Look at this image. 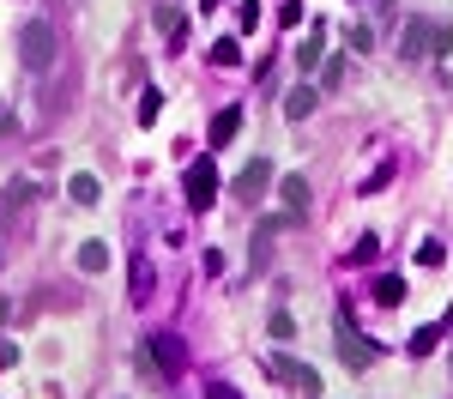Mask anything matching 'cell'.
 Returning <instances> with one entry per match:
<instances>
[{
	"instance_id": "obj_21",
	"label": "cell",
	"mask_w": 453,
	"mask_h": 399,
	"mask_svg": "<svg viewBox=\"0 0 453 399\" xmlns=\"http://www.w3.org/2000/svg\"><path fill=\"white\" fill-rule=\"evenodd\" d=\"M157 104H164L157 91H145V97H140V127H151V121H157Z\"/></svg>"
},
{
	"instance_id": "obj_19",
	"label": "cell",
	"mask_w": 453,
	"mask_h": 399,
	"mask_svg": "<svg viewBox=\"0 0 453 399\" xmlns=\"http://www.w3.org/2000/svg\"><path fill=\"white\" fill-rule=\"evenodd\" d=\"M375 303H387V309H393V303H405V279H393V272H387L381 285H375Z\"/></svg>"
},
{
	"instance_id": "obj_7",
	"label": "cell",
	"mask_w": 453,
	"mask_h": 399,
	"mask_svg": "<svg viewBox=\"0 0 453 399\" xmlns=\"http://www.w3.org/2000/svg\"><path fill=\"white\" fill-rule=\"evenodd\" d=\"M320 61H326V19H314L309 36L296 42V67L303 73H320Z\"/></svg>"
},
{
	"instance_id": "obj_3",
	"label": "cell",
	"mask_w": 453,
	"mask_h": 399,
	"mask_svg": "<svg viewBox=\"0 0 453 399\" xmlns=\"http://www.w3.org/2000/svg\"><path fill=\"white\" fill-rule=\"evenodd\" d=\"M333 339H339V363H345V369H369V363H375V345L350 326V309L333 315Z\"/></svg>"
},
{
	"instance_id": "obj_14",
	"label": "cell",
	"mask_w": 453,
	"mask_h": 399,
	"mask_svg": "<svg viewBox=\"0 0 453 399\" xmlns=\"http://www.w3.org/2000/svg\"><path fill=\"white\" fill-rule=\"evenodd\" d=\"M31 194H36V181H6V188H0V224L19 212V206H25Z\"/></svg>"
},
{
	"instance_id": "obj_20",
	"label": "cell",
	"mask_w": 453,
	"mask_h": 399,
	"mask_svg": "<svg viewBox=\"0 0 453 399\" xmlns=\"http://www.w3.org/2000/svg\"><path fill=\"white\" fill-rule=\"evenodd\" d=\"M339 79H345V55H326L320 61V85H339Z\"/></svg>"
},
{
	"instance_id": "obj_2",
	"label": "cell",
	"mask_w": 453,
	"mask_h": 399,
	"mask_svg": "<svg viewBox=\"0 0 453 399\" xmlns=\"http://www.w3.org/2000/svg\"><path fill=\"white\" fill-rule=\"evenodd\" d=\"M55 25L49 19H25L19 25V61H25V73H49L55 67Z\"/></svg>"
},
{
	"instance_id": "obj_22",
	"label": "cell",
	"mask_w": 453,
	"mask_h": 399,
	"mask_svg": "<svg viewBox=\"0 0 453 399\" xmlns=\"http://www.w3.org/2000/svg\"><path fill=\"white\" fill-rule=\"evenodd\" d=\"M375 249H381L375 236H357V242H350V260H375Z\"/></svg>"
},
{
	"instance_id": "obj_24",
	"label": "cell",
	"mask_w": 453,
	"mask_h": 399,
	"mask_svg": "<svg viewBox=\"0 0 453 399\" xmlns=\"http://www.w3.org/2000/svg\"><path fill=\"white\" fill-rule=\"evenodd\" d=\"M418 260H423V266H441L448 254H441V242H423V249H418Z\"/></svg>"
},
{
	"instance_id": "obj_25",
	"label": "cell",
	"mask_w": 453,
	"mask_h": 399,
	"mask_svg": "<svg viewBox=\"0 0 453 399\" xmlns=\"http://www.w3.org/2000/svg\"><path fill=\"white\" fill-rule=\"evenodd\" d=\"M12 134H19V115H12V109H0V140H12Z\"/></svg>"
},
{
	"instance_id": "obj_23",
	"label": "cell",
	"mask_w": 453,
	"mask_h": 399,
	"mask_svg": "<svg viewBox=\"0 0 453 399\" xmlns=\"http://www.w3.org/2000/svg\"><path fill=\"white\" fill-rule=\"evenodd\" d=\"M236 25H242V31H254V25H260V0H242V12H236Z\"/></svg>"
},
{
	"instance_id": "obj_18",
	"label": "cell",
	"mask_w": 453,
	"mask_h": 399,
	"mask_svg": "<svg viewBox=\"0 0 453 399\" xmlns=\"http://www.w3.org/2000/svg\"><path fill=\"white\" fill-rule=\"evenodd\" d=\"M151 25H157V31H164V36H181V12H175L170 0H164V6L151 12Z\"/></svg>"
},
{
	"instance_id": "obj_12",
	"label": "cell",
	"mask_w": 453,
	"mask_h": 399,
	"mask_svg": "<svg viewBox=\"0 0 453 399\" xmlns=\"http://www.w3.org/2000/svg\"><path fill=\"white\" fill-rule=\"evenodd\" d=\"M236 134H242V109H218V121H211V151H224Z\"/></svg>"
},
{
	"instance_id": "obj_10",
	"label": "cell",
	"mask_w": 453,
	"mask_h": 399,
	"mask_svg": "<svg viewBox=\"0 0 453 399\" xmlns=\"http://www.w3.org/2000/svg\"><path fill=\"white\" fill-rule=\"evenodd\" d=\"M314 104H320V91H314V85H296V91H284V121H309Z\"/></svg>"
},
{
	"instance_id": "obj_16",
	"label": "cell",
	"mask_w": 453,
	"mask_h": 399,
	"mask_svg": "<svg viewBox=\"0 0 453 399\" xmlns=\"http://www.w3.org/2000/svg\"><path fill=\"white\" fill-rule=\"evenodd\" d=\"M345 49H350V55H369V49H375V31L350 19V25H345Z\"/></svg>"
},
{
	"instance_id": "obj_6",
	"label": "cell",
	"mask_w": 453,
	"mask_h": 399,
	"mask_svg": "<svg viewBox=\"0 0 453 399\" xmlns=\"http://www.w3.org/2000/svg\"><path fill=\"white\" fill-rule=\"evenodd\" d=\"M266 181H273V164L266 157H248L242 170H236V181H230V194L236 200H254V194H266Z\"/></svg>"
},
{
	"instance_id": "obj_8",
	"label": "cell",
	"mask_w": 453,
	"mask_h": 399,
	"mask_svg": "<svg viewBox=\"0 0 453 399\" xmlns=\"http://www.w3.org/2000/svg\"><path fill=\"white\" fill-rule=\"evenodd\" d=\"M67 200L73 206H97L104 200V181L91 176V170H79V176H67Z\"/></svg>"
},
{
	"instance_id": "obj_11",
	"label": "cell",
	"mask_w": 453,
	"mask_h": 399,
	"mask_svg": "<svg viewBox=\"0 0 453 399\" xmlns=\"http://www.w3.org/2000/svg\"><path fill=\"white\" fill-rule=\"evenodd\" d=\"M145 345H151V363H157V369H164V375H175V369H181V345H175L170 333H151V339H145Z\"/></svg>"
},
{
	"instance_id": "obj_1",
	"label": "cell",
	"mask_w": 453,
	"mask_h": 399,
	"mask_svg": "<svg viewBox=\"0 0 453 399\" xmlns=\"http://www.w3.org/2000/svg\"><path fill=\"white\" fill-rule=\"evenodd\" d=\"M399 55H405V61H435V55H453V25L429 19V12L405 19V31H399Z\"/></svg>"
},
{
	"instance_id": "obj_26",
	"label": "cell",
	"mask_w": 453,
	"mask_h": 399,
	"mask_svg": "<svg viewBox=\"0 0 453 399\" xmlns=\"http://www.w3.org/2000/svg\"><path fill=\"white\" fill-rule=\"evenodd\" d=\"M211 399H236V387H211Z\"/></svg>"
},
{
	"instance_id": "obj_9",
	"label": "cell",
	"mask_w": 453,
	"mask_h": 399,
	"mask_svg": "<svg viewBox=\"0 0 453 399\" xmlns=\"http://www.w3.org/2000/svg\"><path fill=\"white\" fill-rule=\"evenodd\" d=\"M279 200H284V212L309 218V176H284L279 181Z\"/></svg>"
},
{
	"instance_id": "obj_15",
	"label": "cell",
	"mask_w": 453,
	"mask_h": 399,
	"mask_svg": "<svg viewBox=\"0 0 453 399\" xmlns=\"http://www.w3.org/2000/svg\"><path fill=\"white\" fill-rule=\"evenodd\" d=\"M79 272H109V242H79Z\"/></svg>"
},
{
	"instance_id": "obj_5",
	"label": "cell",
	"mask_w": 453,
	"mask_h": 399,
	"mask_svg": "<svg viewBox=\"0 0 453 399\" xmlns=\"http://www.w3.org/2000/svg\"><path fill=\"white\" fill-rule=\"evenodd\" d=\"M266 375H273V381H284V387H296V394H320V375H314L309 363L284 357V351H273V357H266Z\"/></svg>"
},
{
	"instance_id": "obj_17",
	"label": "cell",
	"mask_w": 453,
	"mask_h": 399,
	"mask_svg": "<svg viewBox=\"0 0 453 399\" xmlns=\"http://www.w3.org/2000/svg\"><path fill=\"white\" fill-rule=\"evenodd\" d=\"M211 61H218V67H236V61H242V42H236V36H218V42H211Z\"/></svg>"
},
{
	"instance_id": "obj_13",
	"label": "cell",
	"mask_w": 453,
	"mask_h": 399,
	"mask_svg": "<svg viewBox=\"0 0 453 399\" xmlns=\"http://www.w3.org/2000/svg\"><path fill=\"white\" fill-rule=\"evenodd\" d=\"M441 333H453V315H448V321H435V326H418V333H411V345H405V351H411V357H429V351H435V345H441Z\"/></svg>"
},
{
	"instance_id": "obj_4",
	"label": "cell",
	"mask_w": 453,
	"mask_h": 399,
	"mask_svg": "<svg viewBox=\"0 0 453 399\" xmlns=\"http://www.w3.org/2000/svg\"><path fill=\"white\" fill-rule=\"evenodd\" d=\"M181 194H188V206H194V212H206V206H211V194H218V164H211V151L188 164V176H181Z\"/></svg>"
}]
</instances>
